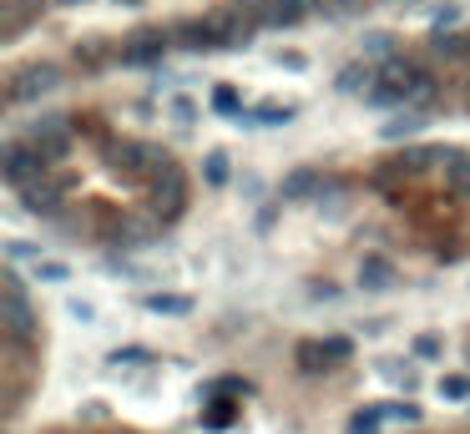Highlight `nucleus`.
<instances>
[{
  "label": "nucleus",
  "mask_w": 470,
  "mask_h": 434,
  "mask_svg": "<svg viewBox=\"0 0 470 434\" xmlns=\"http://www.w3.org/2000/svg\"><path fill=\"white\" fill-rule=\"evenodd\" d=\"M0 324L16 344H31L36 338V314H31V298H26V283L16 268L0 273Z\"/></svg>",
  "instance_id": "f257e3e1"
},
{
  "label": "nucleus",
  "mask_w": 470,
  "mask_h": 434,
  "mask_svg": "<svg viewBox=\"0 0 470 434\" xmlns=\"http://www.w3.org/2000/svg\"><path fill=\"white\" fill-rule=\"evenodd\" d=\"M152 192H157L152 217H157V222H177V217H183V207H187V177H183V167L167 162L162 172L152 177Z\"/></svg>",
  "instance_id": "f03ea898"
},
{
  "label": "nucleus",
  "mask_w": 470,
  "mask_h": 434,
  "mask_svg": "<svg viewBox=\"0 0 470 434\" xmlns=\"http://www.w3.org/2000/svg\"><path fill=\"white\" fill-rule=\"evenodd\" d=\"M0 172H5V182H11L16 192H26V187L46 182V162L31 152V147H21V141H11V147L0 152Z\"/></svg>",
  "instance_id": "7ed1b4c3"
},
{
  "label": "nucleus",
  "mask_w": 470,
  "mask_h": 434,
  "mask_svg": "<svg viewBox=\"0 0 470 434\" xmlns=\"http://www.w3.org/2000/svg\"><path fill=\"white\" fill-rule=\"evenodd\" d=\"M56 87H61V71H56V66H26V71H16V77L5 81V101L21 107V101H36Z\"/></svg>",
  "instance_id": "20e7f679"
},
{
  "label": "nucleus",
  "mask_w": 470,
  "mask_h": 434,
  "mask_svg": "<svg viewBox=\"0 0 470 434\" xmlns=\"http://www.w3.org/2000/svg\"><path fill=\"white\" fill-rule=\"evenodd\" d=\"M167 46H172V36H162V31H137L117 56H121V66H152V61H162Z\"/></svg>",
  "instance_id": "39448f33"
},
{
  "label": "nucleus",
  "mask_w": 470,
  "mask_h": 434,
  "mask_svg": "<svg viewBox=\"0 0 470 434\" xmlns=\"http://www.w3.org/2000/svg\"><path fill=\"white\" fill-rule=\"evenodd\" d=\"M374 77H380V71H374L370 61H350L339 77H334V87L350 91V97H354V91H364V97H370V91H374Z\"/></svg>",
  "instance_id": "423d86ee"
},
{
  "label": "nucleus",
  "mask_w": 470,
  "mask_h": 434,
  "mask_svg": "<svg viewBox=\"0 0 470 434\" xmlns=\"http://www.w3.org/2000/svg\"><path fill=\"white\" fill-rule=\"evenodd\" d=\"M21 207H26V212H46V217L61 212V187H56V182H36V187H26V192H21Z\"/></svg>",
  "instance_id": "0eeeda50"
},
{
  "label": "nucleus",
  "mask_w": 470,
  "mask_h": 434,
  "mask_svg": "<svg viewBox=\"0 0 470 434\" xmlns=\"http://www.w3.org/2000/svg\"><path fill=\"white\" fill-rule=\"evenodd\" d=\"M319 187H324V177H319L314 167H294V172L284 177V202H304V197H314Z\"/></svg>",
  "instance_id": "6e6552de"
},
{
  "label": "nucleus",
  "mask_w": 470,
  "mask_h": 434,
  "mask_svg": "<svg viewBox=\"0 0 470 434\" xmlns=\"http://www.w3.org/2000/svg\"><path fill=\"white\" fill-rule=\"evenodd\" d=\"M390 278H394V268H390V258H380V253H370V258L360 263V283L370 288V294L390 288Z\"/></svg>",
  "instance_id": "1a4fd4ad"
},
{
  "label": "nucleus",
  "mask_w": 470,
  "mask_h": 434,
  "mask_svg": "<svg viewBox=\"0 0 470 434\" xmlns=\"http://www.w3.org/2000/svg\"><path fill=\"white\" fill-rule=\"evenodd\" d=\"M445 192L470 197V157L465 152H450L445 157Z\"/></svg>",
  "instance_id": "9d476101"
},
{
  "label": "nucleus",
  "mask_w": 470,
  "mask_h": 434,
  "mask_svg": "<svg viewBox=\"0 0 470 434\" xmlns=\"http://www.w3.org/2000/svg\"><path fill=\"white\" fill-rule=\"evenodd\" d=\"M430 121V111H405V117H394L384 121V141H400V137H415L420 127Z\"/></svg>",
  "instance_id": "9b49d317"
},
{
  "label": "nucleus",
  "mask_w": 470,
  "mask_h": 434,
  "mask_svg": "<svg viewBox=\"0 0 470 434\" xmlns=\"http://www.w3.org/2000/svg\"><path fill=\"white\" fill-rule=\"evenodd\" d=\"M147 314H193V298H183V294H152V298H147Z\"/></svg>",
  "instance_id": "f8f14e48"
},
{
  "label": "nucleus",
  "mask_w": 470,
  "mask_h": 434,
  "mask_svg": "<svg viewBox=\"0 0 470 434\" xmlns=\"http://www.w3.org/2000/svg\"><path fill=\"white\" fill-rule=\"evenodd\" d=\"M157 228H162V222H157V217H142V222H127V228L117 232L121 243H131V248H137V243H152L157 238Z\"/></svg>",
  "instance_id": "ddd939ff"
},
{
  "label": "nucleus",
  "mask_w": 470,
  "mask_h": 434,
  "mask_svg": "<svg viewBox=\"0 0 470 434\" xmlns=\"http://www.w3.org/2000/svg\"><path fill=\"white\" fill-rule=\"evenodd\" d=\"M430 51H435V56H460V51H470V36L435 31V36H430Z\"/></svg>",
  "instance_id": "4468645a"
},
{
  "label": "nucleus",
  "mask_w": 470,
  "mask_h": 434,
  "mask_svg": "<svg viewBox=\"0 0 470 434\" xmlns=\"http://www.w3.org/2000/svg\"><path fill=\"white\" fill-rule=\"evenodd\" d=\"M329 364V348L324 344H298V369L304 374H319Z\"/></svg>",
  "instance_id": "2eb2a0df"
},
{
  "label": "nucleus",
  "mask_w": 470,
  "mask_h": 434,
  "mask_svg": "<svg viewBox=\"0 0 470 434\" xmlns=\"http://www.w3.org/2000/svg\"><path fill=\"white\" fill-rule=\"evenodd\" d=\"M380 419H384L380 409H360V414H350V429L344 434H380Z\"/></svg>",
  "instance_id": "dca6fc26"
},
{
  "label": "nucleus",
  "mask_w": 470,
  "mask_h": 434,
  "mask_svg": "<svg viewBox=\"0 0 470 434\" xmlns=\"http://www.w3.org/2000/svg\"><path fill=\"white\" fill-rule=\"evenodd\" d=\"M238 121H263V127H288V121H294V107H263L258 117H238Z\"/></svg>",
  "instance_id": "f3484780"
},
{
  "label": "nucleus",
  "mask_w": 470,
  "mask_h": 434,
  "mask_svg": "<svg viewBox=\"0 0 470 434\" xmlns=\"http://www.w3.org/2000/svg\"><path fill=\"white\" fill-rule=\"evenodd\" d=\"M203 177H208L213 187H223V182H228V157H223V152H208V162H203Z\"/></svg>",
  "instance_id": "a211bd4d"
},
{
  "label": "nucleus",
  "mask_w": 470,
  "mask_h": 434,
  "mask_svg": "<svg viewBox=\"0 0 470 434\" xmlns=\"http://www.w3.org/2000/svg\"><path fill=\"white\" fill-rule=\"evenodd\" d=\"M36 278H41V283H66V278H71V268L56 263V258H41V263H36Z\"/></svg>",
  "instance_id": "6ab92c4d"
},
{
  "label": "nucleus",
  "mask_w": 470,
  "mask_h": 434,
  "mask_svg": "<svg viewBox=\"0 0 470 434\" xmlns=\"http://www.w3.org/2000/svg\"><path fill=\"white\" fill-rule=\"evenodd\" d=\"M465 394H470L465 374H445V379H440V399H465Z\"/></svg>",
  "instance_id": "aec40b11"
},
{
  "label": "nucleus",
  "mask_w": 470,
  "mask_h": 434,
  "mask_svg": "<svg viewBox=\"0 0 470 434\" xmlns=\"http://www.w3.org/2000/svg\"><path fill=\"white\" fill-rule=\"evenodd\" d=\"M384 419H394V424H420V409L415 404H390V409H380Z\"/></svg>",
  "instance_id": "412c9836"
},
{
  "label": "nucleus",
  "mask_w": 470,
  "mask_h": 434,
  "mask_svg": "<svg viewBox=\"0 0 470 434\" xmlns=\"http://www.w3.org/2000/svg\"><path fill=\"white\" fill-rule=\"evenodd\" d=\"M111 364H117V369H121V364H152V354L131 344V348H117V354H111Z\"/></svg>",
  "instance_id": "4be33fe9"
},
{
  "label": "nucleus",
  "mask_w": 470,
  "mask_h": 434,
  "mask_svg": "<svg viewBox=\"0 0 470 434\" xmlns=\"http://www.w3.org/2000/svg\"><path fill=\"white\" fill-rule=\"evenodd\" d=\"M213 107H218V111H238V91L218 87V91H213ZM238 117H243V111H238Z\"/></svg>",
  "instance_id": "5701e85b"
},
{
  "label": "nucleus",
  "mask_w": 470,
  "mask_h": 434,
  "mask_svg": "<svg viewBox=\"0 0 470 434\" xmlns=\"http://www.w3.org/2000/svg\"><path fill=\"white\" fill-rule=\"evenodd\" d=\"M415 354H420V358H435V354H440V338L420 334V338H415Z\"/></svg>",
  "instance_id": "b1692460"
},
{
  "label": "nucleus",
  "mask_w": 470,
  "mask_h": 434,
  "mask_svg": "<svg viewBox=\"0 0 470 434\" xmlns=\"http://www.w3.org/2000/svg\"><path fill=\"white\" fill-rule=\"evenodd\" d=\"M324 348H329V358H350V338H324Z\"/></svg>",
  "instance_id": "393cba45"
},
{
  "label": "nucleus",
  "mask_w": 470,
  "mask_h": 434,
  "mask_svg": "<svg viewBox=\"0 0 470 434\" xmlns=\"http://www.w3.org/2000/svg\"><path fill=\"white\" fill-rule=\"evenodd\" d=\"M5 253H11V263H16V258H36V263H41V248H31V243H11Z\"/></svg>",
  "instance_id": "a878e982"
},
{
  "label": "nucleus",
  "mask_w": 470,
  "mask_h": 434,
  "mask_svg": "<svg viewBox=\"0 0 470 434\" xmlns=\"http://www.w3.org/2000/svg\"><path fill=\"white\" fill-rule=\"evenodd\" d=\"M213 394H248V384H243V379H218V384H213Z\"/></svg>",
  "instance_id": "bb28decb"
},
{
  "label": "nucleus",
  "mask_w": 470,
  "mask_h": 434,
  "mask_svg": "<svg viewBox=\"0 0 470 434\" xmlns=\"http://www.w3.org/2000/svg\"><path fill=\"white\" fill-rule=\"evenodd\" d=\"M370 51L384 56V61H394V56H390V36H370Z\"/></svg>",
  "instance_id": "cd10ccee"
},
{
  "label": "nucleus",
  "mask_w": 470,
  "mask_h": 434,
  "mask_svg": "<svg viewBox=\"0 0 470 434\" xmlns=\"http://www.w3.org/2000/svg\"><path fill=\"white\" fill-rule=\"evenodd\" d=\"M71 318H81V324H91V318H97V308H91V304H81V298H77V304H71Z\"/></svg>",
  "instance_id": "c85d7f7f"
},
{
  "label": "nucleus",
  "mask_w": 470,
  "mask_h": 434,
  "mask_svg": "<svg viewBox=\"0 0 470 434\" xmlns=\"http://www.w3.org/2000/svg\"><path fill=\"white\" fill-rule=\"evenodd\" d=\"M172 117L177 121H193V101H172Z\"/></svg>",
  "instance_id": "c756f323"
},
{
  "label": "nucleus",
  "mask_w": 470,
  "mask_h": 434,
  "mask_svg": "<svg viewBox=\"0 0 470 434\" xmlns=\"http://www.w3.org/2000/svg\"><path fill=\"white\" fill-rule=\"evenodd\" d=\"M228 419H233V409H213V414H208V424H213V429H223Z\"/></svg>",
  "instance_id": "7c9ffc66"
},
{
  "label": "nucleus",
  "mask_w": 470,
  "mask_h": 434,
  "mask_svg": "<svg viewBox=\"0 0 470 434\" xmlns=\"http://www.w3.org/2000/svg\"><path fill=\"white\" fill-rule=\"evenodd\" d=\"M56 5H81V0H56Z\"/></svg>",
  "instance_id": "2f4dec72"
},
{
  "label": "nucleus",
  "mask_w": 470,
  "mask_h": 434,
  "mask_svg": "<svg viewBox=\"0 0 470 434\" xmlns=\"http://www.w3.org/2000/svg\"><path fill=\"white\" fill-rule=\"evenodd\" d=\"M334 5H354V0H334Z\"/></svg>",
  "instance_id": "473e14b6"
}]
</instances>
